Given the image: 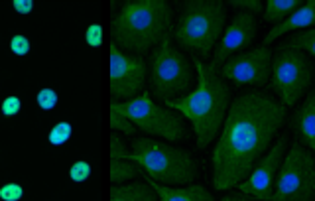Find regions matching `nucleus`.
I'll return each instance as SVG.
<instances>
[{"label": "nucleus", "mask_w": 315, "mask_h": 201, "mask_svg": "<svg viewBox=\"0 0 315 201\" xmlns=\"http://www.w3.org/2000/svg\"><path fill=\"white\" fill-rule=\"evenodd\" d=\"M286 107L264 93L237 97L226 112L221 136L213 150V187H237L266 154L286 122Z\"/></svg>", "instance_id": "obj_1"}, {"label": "nucleus", "mask_w": 315, "mask_h": 201, "mask_svg": "<svg viewBox=\"0 0 315 201\" xmlns=\"http://www.w3.org/2000/svg\"><path fill=\"white\" fill-rule=\"evenodd\" d=\"M197 71V87L187 95L166 101V107L180 112L193 126L197 148H207L223 128L230 107V89L225 79L201 59H193Z\"/></svg>", "instance_id": "obj_2"}, {"label": "nucleus", "mask_w": 315, "mask_h": 201, "mask_svg": "<svg viewBox=\"0 0 315 201\" xmlns=\"http://www.w3.org/2000/svg\"><path fill=\"white\" fill-rule=\"evenodd\" d=\"M172 30V8L166 0H128L111 24L113 44L120 51L144 53Z\"/></svg>", "instance_id": "obj_3"}, {"label": "nucleus", "mask_w": 315, "mask_h": 201, "mask_svg": "<svg viewBox=\"0 0 315 201\" xmlns=\"http://www.w3.org/2000/svg\"><path fill=\"white\" fill-rule=\"evenodd\" d=\"M124 160L136 162L148 178L162 185H189L197 176L195 160L187 150L152 138H132V152Z\"/></svg>", "instance_id": "obj_4"}, {"label": "nucleus", "mask_w": 315, "mask_h": 201, "mask_svg": "<svg viewBox=\"0 0 315 201\" xmlns=\"http://www.w3.org/2000/svg\"><path fill=\"white\" fill-rule=\"evenodd\" d=\"M225 4L221 0H189L181 8L174 38L183 49L207 59L225 32Z\"/></svg>", "instance_id": "obj_5"}, {"label": "nucleus", "mask_w": 315, "mask_h": 201, "mask_svg": "<svg viewBox=\"0 0 315 201\" xmlns=\"http://www.w3.org/2000/svg\"><path fill=\"white\" fill-rule=\"evenodd\" d=\"M193 67L187 55H183L172 44L170 34L152 49L150 57V89L160 101H170L187 95L193 83Z\"/></svg>", "instance_id": "obj_6"}, {"label": "nucleus", "mask_w": 315, "mask_h": 201, "mask_svg": "<svg viewBox=\"0 0 315 201\" xmlns=\"http://www.w3.org/2000/svg\"><path fill=\"white\" fill-rule=\"evenodd\" d=\"M111 111L130 120L142 132L152 134L158 138H166L170 142L185 140V136H187L185 122L180 112L172 111L168 107H160L158 103L152 101V97L146 91H142L138 97L124 101V103L113 101Z\"/></svg>", "instance_id": "obj_7"}, {"label": "nucleus", "mask_w": 315, "mask_h": 201, "mask_svg": "<svg viewBox=\"0 0 315 201\" xmlns=\"http://www.w3.org/2000/svg\"><path fill=\"white\" fill-rule=\"evenodd\" d=\"M313 79V63L309 57L293 47H278L272 55L270 87L278 95L280 103L288 109L297 105Z\"/></svg>", "instance_id": "obj_8"}, {"label": "nucleus", "mask_w": 315, "mask_h": 201, "mask_svg": "<svg viewBox=\"0 0 315 201\" xmlns=\"http://www.w3.org/2000/svg\"><path fill=\"white\" fill-rule=\"evenodd\" d=\"M315 156L297 140L286 152L270 201H313Z\"/></svg>", "instance_id": "obj_9"}, {"label": "nucleus", "mask_w": 315, "mask_h": 201, "mask_svg": "<svg viewBox=\"0 0 315 201\" xmlns=\"http://www.w3.org/2000/svg\"><path fill=\"white\" fill-rule=\"evenodd\" d=\"M286 148H288V136L280 134L276 144L268 150V154H264L256 162L252 172L247 176V179H243L237 185V189L258 201H270L274 187H276L278 172H280L284 156H286Z\"/></svg>", "instance_id": "obj_10"}, {"label": "nucleus", "mask_w": 315, "mask_h": 201, "mask_svg": "<svg viewBox=\"0 0 315 201\" xmlns=\"http://www.w3.org/2000/svg\"><path fill=\"white\" fill-rule=\"evenodd\" d=\"M272 51L266 45H258L250 51L232 55L221 65V77L237 85L262 87L270 81Z\"/></svg>", "instance_id": "obj_11"}, {"label": "nucleus", "mask_w": 315, "mask_h": 201, "mask_svg": "<svg viewBox=\"0 0 315 201\" xmlns=\"http://www.w3.org/2000/svg\"><path fill=\"white\" fill-rule=\"evenodd\" d=\"M146 61L140 55H128L111 44V95L113 99H134L144 89Z\"/></svg>", "instance_id": "obj_12"}, {"label": "nucleus", "mask_w": 315, "mask_h": 201, "mask_svg": "<svg viewBox=\"0 0 315 201\" xmlns=\"http://www.w3.org/2000/svg\"><path fill=\"white\" fill-rule=\"evenodd\" d=\"M256 32H258V20H256V16L254 14H248V12H237L234 18H232V22L226 26L223 36H221V40L215 45V51H213V57H211V63L209 65L217 71L226 59H230L239 51L247 49L248 45L254 42Z\"/></svg>", "instance_id": "obj_13"}, {"label": "nucleus", "mask_w": 315, "mask_h": 201, "mask_svg": "<svg viewBox=\"0 0 315 201\" xmlns=\"http://www.w3.org/2000/svg\"><path fill=\"white\" fill-rule=\"evenodd\" d=\"M311 28H315V0H307L293 12L290 18H286L282 24L272 28L264 38V45L268 47V44H272L278 38H282L284 34H290V32H295V30L305 32V30H311Z\"/></svg>", "instance_id": "obj_14"}, {"label": "nucleus", "mask_w": 315, "mask_h": 201, "mask_svg": "<svg viewBox=\"0 0 315 201\" xmlns=\"http://www.w3.org/2000/svg\"><path fill=\"white\" fill-rule=\"evenodd\" d=\"M293 132L299 144H305L311 154H315V91L297 107L292 118Z\"/></svg>", "instance_id": "obj_15"}, {"label": "nucleus", "mask_w": 315, "mask_h": 201, "mask_svg": "<svg viewBox=\"0 0 315 201\" xmlns=\"http://www.w3.org/2000/svg\"><path fill=\"white\" fill-rule=\"evenodd\" d=\"M158 195V201H215V197L203 187V185H183V187H172V185H162L156 183L146 176L144 179Z\"/></svg>", "instance_id": "obj_16"}, {"label": "nucleus", "mask_w": 315, "mask_h": 201, "mask_svg": "<svg viewBox=\"0 0 315 201\" xmlns=\"http://www.w3.org/2000/svg\"><path fill=\"white\" fill-rule=\"evenodd\" d=\"M301 0H268L264 4V20L270 24H282L286 18H290L293 12L301 6Z\"/></svg>", "instance_id": "obj_17"}, {"label": "nucleus", "mask_w": 315, "mask_h": 201, "mask_svg": "<svg viewBox=\"0 0 315 201\" xmlns=\"http://www.w3.org/2000/svg\"><path fill=\"white\" fill-rule=\"evenodd\" d=\"M142 174L140 166L130 160H111V181L113 183H122L132 178H138Z\"/></svg>", "instance_id": "obj_18"}, {"label": "nucleus", "mask_w": 315, "mask_h": 201, "mask_svg": "<svg viewBox=\"0 0 315 201\" xmlns=\"http://www.w3.org/2000/svg\"><path fill=\"white\" fill-rule=\"evenodd\" d=\"M282 47H293V49H299L303 53H309L315 59V28L311 30H305V32H297L293 34L290 40H286Z\"/></svg>", "instance_id": "obj_19"}, {"label": "nucleus", "mask_w": 315, "mask_h": 201, "mask_svg": "<svg viewBox=\"0 0 315 201\" xmlns=\"http://www.w3.org/2000/svg\"><path fill=\"white\" fill-rule=\"evenodd\" d=\"M146 181H134L128 185H113L111 187V201H138V197L146 191Z\"/></svg>", "instance_id": "obj_20"}, {"label": "nucleus", "mask_w": 315, "mask_h": 201, "mask_svg": "<svg viewBox=\"0 0 315 201\" xmlns=\"http://www.w3.org/2000/svg\"><path fill=\"white\" fill-rule=\"evenodd\" d=\"M71 132H73V126L69 124V122H57L51 130H49V144H53V146H61V144H65L69 138H71Z\"/></svg>", "instance_id": "obj_21"}, {"label": "nucleus", "mask_w": 315, "mask_h": 201, "mask_svg": "<svg viewBox=\"0 0 315 201\" xmlns=\"http://www.w3.org/2000/svg\"><path fill=\"white\" fill-rule=\"evenodd\" d=\"M111 128L113 130H120V132L126 134V136H134L136 134L134 124L130 120H126L124 116H120V114H116L113 111H111Z\"/></svg>", "instance_id": "obj_22"}, {"label": "nucleus", "mask_w": 315, "mask_h": 201, "mask_svg": "<svg viewBox=\"0 0 315 201\" xmlns=\"http://www.w3.org/2000/svg\"><path fill=\"white\" fill-rule=\"evenodd\" d=\"M38 101V107L44 109V111H51L55 105H57V93L53 89H42L36 97Z\"/></svg>", "instance_id": "obj_23"}, {"label": "nucleus", "mask_w": 315, "mask_h": 201, "mask_svg": "<svg viewBox=\"0 0 315 201\" xmlns=\"http://www.w3.org/2000/svg\"><path fill=\"white\" fill-rule=\"evenodd\" d=\"M234 8H239L241 12H248V14H258V12H264V2L260 0H232L230 2Z\"/></svg>", "instance_id": "obj_24"}, {"label": "nucleus", "mask_w": 315, "mask_h": 201, "mask_svg": "<svg viewBox=\"0 0 315 201\" xmlns=\"http://www.w3.org/2000/svg\"><path fill=\"white\" fill-rule=\"evenodd\" d=\"M24 195L22 185L18 183H6L0 187V199L2 201H18Z\"/></svg>", "instance_id": "obj_25"}, {"label": "nucleus", "mask_w": 315, "mask_h": 201, "mask_svg": "<svg viewBox=\"0 0 315 201\" xmlns=\"http://www.w3.org/2000/svg\"><path fill=\"white\" fill-rule=\"evenodd\" d=\"M91 176V166L87 162H75L69 170V178L73 181H85Z\"/></svg>", "instance_id": "obj_26"}, {"label": "nucleus", "mask_w": 315, "mask_h": 201, "mask_svg": "<svg viewBox=\"0 0 315 201\" xmlns=\"http://www.w3.org/2000/svg\"><path fill=\"white\" fill-rule=\"evenodd\" d=\"M20 109H22V101L18 97H6L0 105V111H2L4 116H14V114L20 112Z\"/></svg>", "instance_id": "obj_27"}, {"label": "nucleus", "mask_w": 315, "mask_h": 201, "mask_svg": "<svg viewBox=\"0 0 315 201\" xmlns=\"http://www.w3.org/2000/svg\"><path fill=\"white\" fill-rule=\"evenodd\" d=\"M128 154L122 138L118 134H113L111 136V160H124V156Z\"/></svg>", "instance_id": "obj_28"}, {"label": "nucleus", "mask_w": 315, "mask_h": 201, "mask_svg": "<svg viewBox=\"0 0 315 201\" xmlns=\"http://www.w3.org/2000/svg\"><path fill=\"white\" fill-rule=\"evenodd\" d=\"M10 49H12V53H16V55H26L28 51H30V40L22 36V34H18V36H14L12 40H10Z\"/></svg>", "instance_id": "obj_29"}, {"label": "nucleus", "mask_w": 315, "mask_h": 201, "mask_svg": "<svg viewBox=\"0 0 315 201\" xmlns=\"http://www.w3.org/2000/svg\"><path fill=\"white\" fill-rule=\"evenodd\" d=\"M85 40H87V44L91 47H99V45L103 44V26H99V24L89 26V30L85 34Z\"/></svg>", "instance_id": "obj_30"}, {"label": "nucleus", "mask_w": 315, "mask_h": 201, "mask_svg": "<svg viewBox=\"0 0 315 201\" xmlns=\"http://www.w3.org/2000/svg\"><path fill=\"white\" fill-rule=\"evenodd\" d=\"M12 6H14V10L18 14H30L34 10V2L32 0H14Z\"/></svg>", "instance_id": "obj_31"}, {"label": "nucleus", "mask_w": 315, "mask_h": 201, "mask_svg": "<svg viewBox=\"0 0 315 201\" xmlns=\"http://www.w3.org/2000/svg\"><path fill=\"white\" fill-rule=\"evenodd\" d=\"M138 201H158L156 191H154V189H152V187L148 185V187H146V191H144V193H142V195L138 197Z\"/></svg>", "instance_id": "obj_32"}, {"label": "nucleus", "mask_w": 315, "mask_h": 201, "mask_svg": "<svg viewBox=\"0 0 315 201\" xmlns=\"http://www.w3.org/2000/svg\"><path fill=\"white\" fill-rule=\"evenodd\" d=\"M221 201H254V197H247L243 193V195H225Z\"/></svg>", "instance_id": "obj_33"}]
</instances>
